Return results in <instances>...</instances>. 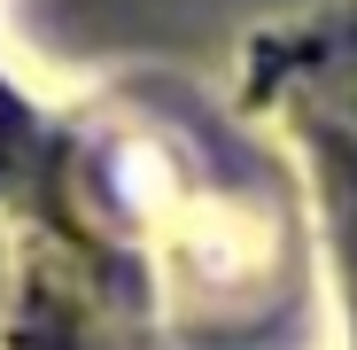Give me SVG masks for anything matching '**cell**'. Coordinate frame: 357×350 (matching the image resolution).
I'll use <instances>...</instances> for the list:
<instances>
[{"label":"cell","mask_w":357,"mask_h":350,"mask_svg":"<svg viewBox=\"0 0 357 350\" xmlns=\"http://www.w3.org/2000/svg\"><path fill=\"white\" fill-rule=\"evenodd\" d=\"M8 156H16V109L0 101V171H8Z\"/></svg>","instance_id":"obj_1"},{"label":"cell","mask_w":357,"mask_h":350,"mask_svg":"<svg viewBox=\"0 0 357 350\" xmlns=\"http://www.w3.org/2000/svg\"><path fill=\"white\" fill-rule=\"evenodd\" d=\"M349 249H357V210H349Z\"/></svg>","instance_id":"obj_2"}]
</instances>
